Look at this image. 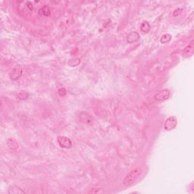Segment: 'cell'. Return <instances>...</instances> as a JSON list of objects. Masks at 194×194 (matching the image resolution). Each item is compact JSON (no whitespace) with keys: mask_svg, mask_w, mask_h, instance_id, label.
<instances>
[{"mask_svg":"<svg viewBox=\"0 0 194 194\" xmlns=\"http://www.w3.org/2000/svg\"><path fill=\"white\" fill-rule=\"evenodd\" d=\"M171 35L169 34H164V35H163L162 37H161L160 39V42L162 43H168V42L171 41Z\"/></svg>","mask_w":194,"mask_h":194,"instance_id":"13","label":"cell"},{"mask_svg":"<svg viewBox=\"0 0 194 194\" xmlns=\"http://www.w3.org/2000/svg\"><path fill=\"white\" fill-rule=\"evenodd\" d=\"M193 42H192L191 44H190L189 46H187V47L184 49V52H183V55L185 58H190L193 55Z\"/></svg>","mask_w":194,"mask_h":194,"instance_id":"10","label":"cell"},{"mask_svg":"<svg viewBox=\"0 0 194 194\" xmlns=\"http://www.w3.org/2000/svg\"><path fill=\"white\" fill-rule=\"evenodd\" d=\"M142 174V169L140 168H136L135 169L132 170L125 177V178L124 179L123 181V185L125 187H130L131 185H133L136 181H137L138 178H139V176Z\"/></svg>","mask_w":194,"mask_h":194,"instance_id":"1","label":"cell"},{"mask_svg":"<svg viewBox=\"0 0 194 194\" xmlns=\"http://www.w3.org/2000/svg\"><path fill=\"white\" fill-rule=\"evenodd\" d=\"M51 15V10L48 5H43L41 7L39 10V15L40 17H44V18H47L49 17Z\"/></svg>","mask_w":194,"mask_h":194,"instance_id":"8","label":"cell"},{"mask_svg":"<svg viewBox=\"0 0 194 194\" xmlns=\"http://www.w3.org/2000/svg\"><path fill=\"white\" fill-rule=\"evenodd\" d=\"M7 145L9 146V148H10L11 150H15L18 146V143H17V141L14 138H9L8 139Z\"/></svg>","mask_w":194,"mask_h":194,"instance_id":"11","label":"cell"},{"mask_svg":"<svg viewBox=\"0 0 194 194\" xmlns=\"http://www.w3.org/2000/svg\"><path fill=\"white\" fill-rule=\"evenodd\" d=\"M21 75H22V67L21 65H18L11 71L9 77H10L11 80H17L21 77Z\"/></svg>","mask_w":194,"mask_h":194,"instance_id":"4","label":"cell"},{"mask_svg":"<svg viewBox=\"0 0 194 194\" xmlns=\"http://www.w3.org/2000/svg\"><path fill=\"white\" fill-rule=\"evenodd\" d=\"M8 193L9 194H21V193H25L24 190H23L21 187L16 185L11 186L9 188Z\"/></svg>","mask_w":194,"mask_h":194,"instance_id":"9","label":"cell"},{"mask_svg":"<svg viewBox=\"0 0 194 194\" xmlns=\"http://www.w3.org/2000/svg\"><path fill=\"white\" fill-rule=\"evenodd\" d=\"M170 92H169L168 90L165 89L161 90L160 92H159L158 93H156L155 95V99L158 102H164V101L168 100V99L170 98Z\"/></svg>","mask_w":194,"mask_h":194,"instance_id":"6","label":"cell"},{"mask_svg":"<svg viewBox=\"0 0 194 194\" xmlns=\"http://www.w3.org/2000/svg\"><path fill=\"white\" fill-rule=\"evenodd\" d=\"M57 141L60 147L63 149H70L72 147V142L68 137L65 136H59L57 138Z\"/></svg>","mask_w":194,"mask_h":194,"instance_id":"2","label":"cell"},{"mask_svg":"<svg viewBox=\"0 0 194 194\" xmlns=\"http://www.w3.org/2000/svg\"><path fill=\"white\" fill-rule=\"evenodd\" d=\"M177 124H178V120L174 116H171V117L168 118L165 120V122H164V128L166 130H171L173 129H175L177 126Z\"/></svg>","mask_w":194,"mask_h":194,"instance_id":"5","label":"cell"},{"mask_svg":"<svg viewBox=\"0 0 194 194\" xmlns=\"http://www.w3.org/2000/svg\"><path fill=\"white\" fill-rule=\"evenodd\" d=\"M150 28H151V27H150V24L148 21H145L141 24L140 30L141 31L144 33V34H148V33L150 32Z\"/></svg>","mask_w":194,"mask_h":194,"instance_id":"12","label":"cell"},{"mask_svg":"<svg viewBox=\"0 0 194 194\" xmlns=\"http://www.w3.org/2000/svg\"><path fill=\"white\" fill-rule=\"evenodd\" d=\"M28 97H29L28 93L23 90L21 91L18 95V98L20 99V100H25V99H27Z\"/></svg>","mask_w":194,"mask_h":194,"instance_id":"14","label":"cell"},{"mask_svg":"<svg viewBox=\"0 0 194 194\" xmlns=\"http://www.w3.org/2000/svg\"><path fill=\"white\" fill-rule=\"evenodd\" d=\"M58 93L60 97H65L67 93V91L65 88H60L58 90Z\"/></svg>","mask_w":194,"mask_h":194,"instance_id":"16","label":"cell"},{"mask_svg":"<svg viewBox=\"0 0 194 194\" xmlns=\"http://www.w3.org/2000/svg\"><path fill=\"white\" fill-rule=\"evenodd\" d=\"M78 119L81 123L86 124V125H92L93 122L92 116L86 111H81L79 113Z\"/></svg>","mask_w":194,"mask_h":194,"instance_id":"3","label":"cell"},{"mask_svg":"<svg viewBox=\"0 0 194 194\" xmlns=\"http://www.w3.org/2000/svg\"><path fill=\"white\" fill-rule=\"evenodd\" d=\"M80 62V58H74V59L71 60V61L68 62V65L71 67H75L77 65H78Z\"/></svg>","mask_w":194,"mask_h":194,"instance_id":"15","label":"cell"},{"mask_svg":"<svg viewBox=\"0 0 194 194\" xmlns=\"http://www.w3.org/2000/svg\"><path fill=\"white\" fill-rule=\"evenodd\" d=\"M139 34L136 31L130 32L127 37V42L128 43H134L139 40Z\"/></svg>","mask_w":194,"mask_h":194,"instance_id":"7","label":"cell"}]
</instances>
